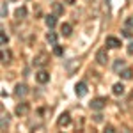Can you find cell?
<instances>
[{"label": "cell", "mask_w": 133, "mask_h": 133, "mask_svg": "<svg viewBox=\"0 0 133 133\" xmlns=\"http://www.w3.org/2000/svg\"><path fill=\"white\" fill-rule=\"evenodd\" d=\"M61 34H62V36H66V37L71 36V25H69V23H62V25H61Z\"/></svg>", "instance_id": "cell-13"}, {"label": "cell", "mask_w": 133, "mask_h": 133, "mask_svg": "<svg viewBox=\"0 0 133 133\" xmlns=\"http://www.w3.org/2000/svg\"><path fill=\"white\" fill-rule=\"evenodd\" d=\"M9 59H11V53L4 50V51H2V64H9V62H11Z\"/></svg>", "instance_id": "cell-20"}, {"label": "cell", "mask_w": 133, "mask_h": 133, "mask_svg": "<svg viewBox=\"0 0 133 133\" xmlns=\"http://www.w3.org/2000/svg\"><path fill=\"white\" fill-rule=\"evenodd\" d=\"M44 23H46L48 29H53V27L57 25V14H50V16H46V18H44Z\"/></svg>", "instance_id": "cell-10"}, {"label": "cell", "mask_w": 133, "mask_h": 133, "mask_svg": "<svg viewBox=\"0 0 133 133\" xmlns=\"http://www.w3.org/2000/svg\"><path fill=\"white\" fill-rule=\"evenodd\" d=\"M36 80H37L39 83H46V82H50V73L44 71V69L37 71V73H36Z\"/></svg>", "instance_id": "cell-6"}, {"label": "cell", "mask_w": 133, "mask_h": 133, "mask_svg": "<svg viewBox=\"0 0 133 133\" xmlns=\"http://www.w3.org/2000/svg\"><path fill=\"white\" fill-rule=\"evenodd\" d=\"M0 43H2V46L7 44V36H5V32H4V30L0 32Z\"/></svg>", "instance_id": "cell-24"}, {"label": "cell", "mask_w": 133, "mask_h": 133, "mask_svg": "<svg viewBox=\"0 0 133 133\" xmlns=\"http://www.w3.org/2000/svg\"><path fill=\"white\" fill-rule=\"evenodd\" d=\"M96 61H98L99 66H105L108 62V51H107V48H99L96 51Z\"/></svg>", "instance_id": "cell-2"}, {"label": "cell", "mask_w": 133, "mask_h": 133, "mask_svg": "<svg viewBox=\"0 0 133 133\" xmlns=\"http://www.w3.org/2000/svg\"><path fill=\"white\" fill-rule=\"evenodd\" d=\"M46 41L50 43V44H57V34L51 32V29H50V32L46 34Z\"/></svg>", "instance_id": "cell-15"}, {"label": "cell", "mask_w": 133, "mask_h": 133, "mask_svg": "<svg viewBox=\"0 0 133 133\" xmlns=\"http://www.w3.org/2000/svg\"><path fill=\"white\" fill-rule=\"evenodd\" d=\"M53 46H55V48H53V53H55V55H59V57L64 55V48H62V46H59V44H53Z\"/></svg>", "instance_id": "cell-22"}, {"label": "cell", "mask_w": 133, "mask_h": 133, "mask_svg": "<svg viewBox=\"0 0 133 133\" xmlns=\"http://www.w3.org/2000/svg\"><path fill=\"white\" fill-rule=\"evenodd\" d=\"M75 92H76L78 98H83V96L87 94V83L85 82H78L76 85H75Z\"/></svg>", "instance_id": "cell-5"}, {"label": "cell", "mask_w": 133, "mask_h": 133, "mask_svg": "<svg viewBox=\"0 0 133 133\" xmlns=\"http://www.w3.org/2000/svg\"><path fill=\"white\" fill-rule=\"evenodd\" d=\"M80 68V61L78 59H71V61L66 62V73L71 76V75H75V71Z\"/></svg>", "instance_id": "cell-3"}, {"label": "cell", "mask_w": 133, "mask_h": 133, "mask_svg": "<svg viewBox=\"0 0 133 133\" xmlns=\"http://www.w3.org/2000/svg\"><path fill=\"white\" fill-rule=\"evenodd\" d=\"M133 76V71H131V68H124L123 71H121V78L123 80H130Z\"/></svg>", "instance_id": "cell-14"}, {"label": "cell", "mask_w": 133, "mask_h": 133, "mask_svg": "<svg viewBox=\"0 0 133 133\" xmlns=\"http://www.w3.org/2000/svg\"><path fill=\"white\" fill-rule=\"evenodd\" d=\"M119 46H121V39H117L114 36L107 37V48H119Z\"/></svg>", "instance_id": "cell-7"}, {"label": "cell", "mask_w": 133, "mask_h": 133, "mask_svg": "<svg viewBox=\"0 0 133 133\" xmlns=\"http://www.w3.org/2000/svg\"><path fill=\"white\" fill-rule=\"evenodd\" d=\"M14 112H16V115H25V114L29 112V103H20Z\"/></svg>", "instance_id": "cell-11"}, {"label": "cell", "mask_w": 133, "mask_h": 133, "mask_svg": "<svg viewBox=\"0 0 133 133\" xmlns=\"http://www.w3.org/2000/svg\"><path fill=\"white\" fill-rule=\"evenodd\" d=\"M112 92L115 94V96H123V94H124V85H123L121 82L115 83V85L112 87Z\"/></svg>", "instance_id": "cell-12"}, {"label": "cell", "mask_w": 133, "mask_h": 133, "mask_svg": "<svg viewBox=\"0 0 133 133\" xmlns=\"http://www.w3.org/2000/svg\"><path fill=\"white\" fill-rule=\"evenodd\" d=\"M27 92H29V87H27L25 83H18V85H16V91H14V94H16L18 98L27 96Z\"/></svg>", "instance_id": "cell-8"}, {"label": "cell", "mask_w": 133, "mask_h": 133, "mask_svg": "<svg viewBox=\"0 0 133 133\" xmlns=\"http://www.w3.org/2000/svg\"><path fill=\"white\" fill-rule=\"evenodd\" d=\"M121 69H124V61H123V59H117V61H115V64H114V71L119 73Z\"/></svg>", "instance_id": "cell-18"}, {"label": "cell", "mask_w": 133, "mask_h": 133, "mask_svg": "<svg viewBox=\"0 0 133 133\" xmlns=\"http://www.w3.org/2000/svg\"><path fill=\"white\" fill-rule=\"evenodd\" d=\"M2 9H0V16L2 18H5L7 16V2H2V5H0Z\"/></svg>", "instance_id": "cell-21"}, {"label": "cell", "mask_w": 133, "mask_h": 133, "mask_svg": "<svg viewBox=\"0 0 133 133\" xmlns=\"http://www.w3.org/2000/svg\"><path fill=\"white\" fill-rule=\"evenodd\" d=\"M62 12H64V7H62V4H59V2H55V4H53V14L61 16Z\"/></svg>", "instance_id": "cell-17"}, {"label": "cell", "mask_w": 133, "mask_h": 133, "mask_svg": "<svg viewBox=\"0 0 133 133\" xmlns=\"http://www.w3.org/2000/svg\"><path fill=\"white\" fill-rule=\"evenodd\" d=\"M124 27H130V29H133V16H128V18H126V21H124Z\"/></svg>", "instance_id": "cell-25"}, {"label": "cell", "mask_w": 133, "mask_h": 133, "mask_svg": "<svg viewBox=\"0 0 133 133\" xmlns=\"http://www.w3.org/2000/svg\"><path fill=\"white\" fill-rule=\"evenodd\" d=\"M48 61H50V57H48L44 51H41L39 55H36V57H34V66L43 68V66H46V64H48Z\"/></svg>", "instance_id": "cell-4"}, {"label": "cell", "mask_w": 133, "mask_h": 133, "mask_svg": "<svg viewBox=\"0 0 133 133\" xmlns=\"http://www.w3.org/2000/svg\"><path fill=\"white\" fill-rule=\"evenodd\" d=\"M105 131H107V133H114L115 130H114V126H107V128H105Z\"/></svg>", "instance_id": "cell-27"}, {"label": "cell", "mask_w": 133, "mask_h": 133, "mask_svg": "<svg viewBox=\"0 0 133 133\" xmlns=\"http://www.w3.org/2000/svg\"><path fill=\"white\" fill-rule=\"evenodd\" d=\"M107 103H108V99H107V98H94L89 105H91L92 110H103V108L107 107Z\"/></svg>", "instance_id": "cell-1"}, {"label": "cell", "mask_w": 133, "mask_h": 133, "mask_svg": "<svg viewBox=\"0 0 133 133\" xmlns=\"http://www.w3.org/2000/svg\"><path fill=\"white\" fill-rule=\"evenodd\" d=\"M71 123V117H69V114L68 112H64V114H61V117H59V119H57V124H59V126H68V124Z\"/></svg>", "instance_id": "cell-9"}, {"label": "cell", "mask_w": 133, "mask_h": 133, "mask_svg": "<svg viewBox=\"0 0 133 133\" xmlns=\"http://www.w3.org/2000/svg\"><path fill=\"white\" fill-rule=\"evenodd\" d=\"M7 124H9V115H5V114H2V131H5L7 130Z\"/></svg>", "instance_id": "cell-19"}, {"label": "cell", "mask_w": 133, "mask_h": 133, "mask_svg": "<svg viewBox=\"0 0 133 133\" xmlns=\"http://www.w3.org/2000/svg\"><path fill=\"white\" fill-rule=\"evenodd\" d=\"M121 32H123V36H124V37H131V36H133V32H131V29H130V27H124V29H123Z\"/></svg>", "instance_id": "cell-23"}, {"label": "cell", "mask_w": 133, "mask_h": 133, "mask_svg": "<svg viewBox=\"0 0 133 133\" xmlns=\"http://www.w3.org/2000/svg\"><path fill=\"white\" fill-rule=\"evenodd\" d=\"M14 16H16L18 20H21V18H25V16H27V9H25L23 5H21V7H18V9H16V12H14Z\"/></svg>", "instance_id": "cell-16"}, {"label": "cell", "mask_w": 133, "mask_h": 133, "mask_svg": "<svg viewBox=\"0 0 133 133\" xmlns=\"http://www.w3.org/2000/svg\"><path fill=\"white\" fill-rule=\"evenodd\" d=\"M126 51H128L130 55H133V43H130V44H128V48H126Z\"/></svg>", "instance_id": "cell-26"}]
</instances>
